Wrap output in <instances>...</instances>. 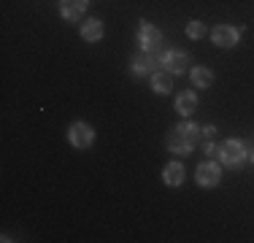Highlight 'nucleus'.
<instances>
[{
	"instance_id": "11",
	"label": "nucleus",
	"mask_w": 254,
	"mask_h": 243,
	"mask_svg": "<svg viewBox=\"0 0 254 243\" xmlns=\"http://www.w3.org/2000/svg\"><path fill=\"white\" fill-rule=\"evenodd\" d=\"M173 108L179 111V117L190 119L192 114H195V108H197V95H195V92H190V89L179 92V95H176V106H173Z\"/></svg>"
},
{
	"instance_id": "7",
	"label": "nucleus",
	"mask_w": 254,
	"mask_h": 243,
	"mask_svg": "<svg viewBox=\"0 0 254 243\" xmlns=\"http://www.w3.org/2000/svg\"><path fill=\"white\" fill-rule=\"evenodd\" d=\"M211 41L219 49H233V46H238V41H241V30L233 27V24H216V27L211 30Z\"/></svg>"
},
{
	"instance_id": "2",
	"label": "nucleus",
	"mask_w": 254,
	"mask_h": 243,
	"mask_svg": "<svg viewBox=\"0 0 254 243\" xmlns=\"http://www.w3.org/2000/svg\"><path fill=\"white\" fill-rule=\"evenodd\" d=\"M249 151H252V143L249 141H238V138H227L225 143H219V162L225 168H233V170H241L249 160Z\"/></svg>"
},
{
	"instance_id": "12",
	"label": "nucleus",
	"mask_w": 254,
	"mask_h": 243,
	"mask_svg": "<svg viewBox=\"0 0 254 243\" xmlns=\"http://www.w3.org/2000/svg\"><path fill=\"white\" fill-rule=\"evenodd\" d=\"M103 35H106V24L100 19L81 22V38L87 41V44H98V41H103Z\"/></svg>"
},
{
	"instance_id": "8",
	"label": "nucleus",
	"mask_w": 254,
	"mask_h": 243,
	"mask_svg": "<svg viewBox=\"0 0 254 243\" xmlns=\"http://www.w3.org/2000/svg\"><path fill=\"white\" fill-rule=\"evenodd\" d=\"M138 44H141L143 52H160V46H162V33L154 27V24L143 22L141 27H138Z\"/></svg>"
},
{
	"instance_id": "15",
	"label": "nucleus",
	"mask_w": 254,
	"mask_h": 243,
	"mask_svg": "<svg viewBox=\"0 0 254 243\" xmlns=\"http://www.w3.org/2000/svg\"><path fill=\"white\" fill-rule=\"evenodd\" d=\"M208 35V27H205L203 22H197V19H192V22H187V38H192V41H200Z\"/></svg>"
},
{
	"instance_id": "13",
	"label": "nucleus",
	"mask_w": 254,
	"mask_h": 243,
	"mask_svg": "<svg viewBox=\"0 0 254 243\" xmlns=\"http://www.w3.org/2000/svg\"><path fill=\"white\" fill-rule=\"evenodd\" d=\"M152 89L157 95H171L173 92V73H168L165 68L152 73Z\"/></svg>"
},
{
	"instance_id": "1",
	"label": "nucleus",
	"mask_w": 254,
	"mask_h": 243,
	"mask_svg": "<svg viewBox=\"0 0 254 243\" xmlns=\"http://www.w3.org/2000/svg\"><path fill=\"white\" fill-rule=\"evenodd\" d=\"M197 141H200V127L192 119H184L168 132V151H173V154H179V157H187V154L195 151Z\"/></svg>"
},
{
	"instance_id": "4",
	"label": "nucleus",
	"mask_w": 254,
	"mask_h": 243,
	"mask_svg": "<svg viewBox=\"0 0 254 243\" xmlns=\"http://www.w3.org/2000/svg\"><path fill=\"white\" fill-rule=\"evenodd\" d=\"M190 65H192V57L184 52V49H171V52L162 54V68L173 76H184L190 73Z\"/></svg>"
},
{
	"instance_id": "17",
	"label": "nucleus",
	"mask_w": 254,
	"mask_h": 243,
	"mask_svg": "<svg viewBox=\"0 0 254 243\" xmlns=\"http://www.w3.org/2000/svg\"><path fill=\"white\" fill-rule=\"evenodd\" d=\"M214 132H216V127H214V124L200 127V138H205V141H211V138H214Z\"/></svg>"
},
{
	"instance_id": "3",
	"label": "nucleus",
	"mask_w": 254,
	"mask_h": 243,
	"mask_svg": "<svg viewBox=\"0 0 254 243\" xmlns=\"http://www.w3.org/2000/svg\"><path fill=\"white\" fill-rule=\"evenodd\" d=\"M68 141L73 149H89V146L95 143V130H92V124L89 122H81V119H76L73 124L68 127Z\"/></svg>"
},
{
	"instance_id": "9",
	"label": "nucleus",
	"mask_w": 254,
	"mask_h": 243,
	"mask_svg": "<svg viewBox=\"0 0 254 243\" xmlns=\"http://www.w3.org/2000/svg\"><path fill=\"white\" fill-rule=\"evenodd\" d=\"M89 8V0H60V14L65 22H78Z\"/></svg>"
},
{
	"instance_id": "16",
	"label": "nucleus",
	"mask_w": 254,
	"mask_h": 243,
	"mask_svg": "<svg viewBox=\"0 0 254 243\" xmlns=\"http://www.w3.org/2000/svg\"><path fill=\"white\" fill-rule=\"evenodd\" d=\"M205 157H208V160H219V146L216 143H205Z\"/></svg>"
},
{
	"instance_id": "14",
	"label": "nucleus",
	"mask_w": 254,
	"mask_h": 243,
	"mask_svg": "<svg viewBox=\"0 0 254 243\" xmlns=\"http://www.w3.org/2000/svg\"><path fill=\"white\" fill-rule=\"evenodd\" d=\"M190 76H192V84H195V87H200V89H208L211 84H214V73H211L208 68H203V65L192 68Z\"/></svg>"
},
{
	"instance_id": "18",
	"label": "nucleus",
	"mask_w": 254,
	"mask_h": 243,
	"mask_svg": "<svg viewBox=\"0 0 254 243\" xmlns=\"http://www.w3.org/2000/svg\"><path fill=\"white\" fill-rule=\"evenodd\" d=\"M249 160L254 162V143H252V151H249Z\"/></svg>"
},
{
	"instance_id": "5",
	"label": "nucleus",
	"mask_w": 254,
	"mask_h": 243,
	"mask_svg": "<svg viewBox=\"0 0 254 243\" xmlns=\"http://www.w3.org/2000/svg\"><path fill=\"white\" fill-rule=\"evenodd\" d=\"M195 181L205 189H211V186H216L222 181V165L216 160H203L200 165L195 168Z\"/></svg>"
},
{
	"instance_id": "6",
	"label": "nucleus",
	"mask_w": 254,
	"mask_h": 243,
	"mask_svg": "<svg viewBox=\"0 0 254 243\" xmlns=\"http://www.w3.org/2000/svg\"><path fill=\"white\" fill-rule=\"evenodd\" d=\"M157 65H162V57H157V52H138L135 57L130 60V68L135 76H152V73H157Z\"/></svg>"
},
{
	"instance_id": "10",
	"label": "nucleus",
	"mask_w": 254,
	"mask_h": 243,
	"mask_svg": "<svg viewBox=\"0 0 254 243\" xmlns=\"http://www.w3.org/2000/svg\"><path fill=\"white\" fill-rule=\"evenodd\" d=\"M184 179H187V168L181 165L179 160L168 162V165L162 168V181H165L168 186H181V184H184Z\"/></svg>"
}]
</instances>
